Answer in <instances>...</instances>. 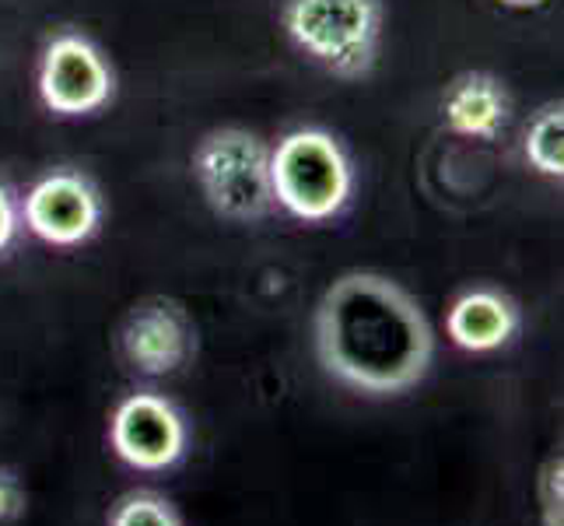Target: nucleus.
Masks as SVG:
<instances>
[{
    "mask_svg": "<svg viewBox=\"0 0 564 526\" xmlns=\"http://www.w3.org/2000/svg\"><path fill=\"white\" fill-rule=\"evenodd\" d=\"M313 347L323 373L361 397H403L435 362V330L400 281L347 270L313 313Z\"/></svg>",
    "mask_w": 564,
    "mask_h": 526,
    "instance_id": "nucleus-1",
    "label": "nucleus"
},
{
    "mask_svg": "<svg viewBox=\"0 0 564 526\" xmlns=\"http://www.w3.org/2000/svg\"><path fill=\"white\" fill-rule=\"evenodd\" d=\"M274 204L295 222L323 225L351 207L358 172L351 151L323 127H299L270 148Z\"/></svg>",
    "mask_w": 564,
    "mask_h": 526,
    "instance_id": "nucleus-2",
    "label": "nucleus"
},
{
    "mask_svg": "<svg viewBox=\"0 0 564 526\" xmlns=\"http://www.w3.org/2000/svg\"><path fill=\"white\" fill-rule=\"evenodd\" d=\"M281 25L305 61L344 82L376 71L386 32L382 0H284Z\"/></svg>",
    "mask_w": 564,
    "mask_h": 526,
    "instance_id": "nucleus-3",
    "label": "nucleus"
},
{
    "mask_svg": "<svg viewBox=\"0 0 564 526\" xmlns=\"http://www.w3.org/2000/svg\"><path fill=\"white\" fill-rule=\"evenodd\" d=\"M193 180L207 207L225 222L252 225L274 211L270 148L246 127H218L193 151Z\"/></svg>",
    "mask_w": 564,
    "mask_h": 526,
    "instance_id": "nucleus-4",
    "label": "nucleus"
},
{
    "mask_svg": "<svg viewBox=\"0 0 564 526\" xmlns=\"http://www.w3.org/2000/svg\"><path fill=\"white\" fill-rule=\"evenodd\" d=\"M35 88L53 116L74 120V116H91L112 103L116 74L95 39L77 29H64L43 46Z\"/></svg>",
    "mask_w": 564,
    "mask_h": 526,
    "instance_id": "nucleus-5",
    "label": "nucleus"
},
{
    "mask_svg": "<svg viewBox=\"0 0 564 526\" xmlns=\"http://www.w3.org/2000/svg\"><path fill=\"white\" fill-rule=\"evenodd\" d=\"M109 446L133 471L159 474L186 457L189 421L180 411V404L159 389H133L112 407Z\"/></svg>",
    "mask_w": 564,
    "mask_h": 526,
    "instance_id": "nucleus-6",
    "label": "nucleus"
},
{
    "mask_svg": "<svg viewBox=\"0 0 564 526\" xmlns=\"http://www.w3.org/2000/svg\"><path fill=\"white\" fill-rule=\"evenodd\" d=\"M106 218L102 190L77 169H53L39 175L22 201V222L35 239L50 246H85L99 236Z\"/></svg>",
    "mask_w": 564,
    "mask_h": 526,
    "instance_id": "nucleus-7",
    "label": "nucleus"
},
{
    "mask_svg": "<svg viewBox=\"0 0 564 526\" xmlns=\"http://www.w3.org/2000/svg\"><path fill=\"white\" fill-rule=\"evenodd\" d=\"M116 347L130 373L148 379L172 376L197 351V326L176 299H144L123 316Z\"/></svg>",
    "mask_w": 564,
    "mask_h": 526,
    "instance_id": "nucleus-8",
    "label": "nucleus"
},
{
    "mask_svg": "<svg viewBox=\"0 0 564 526\" xmlns=\"http://www.w3.org/2000/svg\"><path fill=\"white\" fill-rule=\"evenodd\" d=\"M522 330L519 302L495 285H474L459 291L445 313V334L470 355H491L512 344Z\"/></svg>",
    "mask_w": 564,
    "mask_h": 526,
    "instance_id": "nucleus-9",
    "label": "nucleus"
},
{
    "mask_svg": "<svg viewBox=\"0 0 564 526\" xmlns=\"http://www.w3.org/2000/svg\"><path fill=\"white\" fill-rule=\"evenodd\" d=\"M442 127L456 138L495 141L512 120V95L491 71H466L442 92Z\"/></svg>",
    "mask_w": 564,
    "mask_h": 526,
    "instance_id": "nucleus-10",
    "label": "nucleus"
},
{
    "mask_svg": "<svg viewBox=\"0 0 564 526\" xmlns=\"http://www.w3.org/2000/svg\"><path fill=\"white\" fill-rule=\"evenodd\" d=\"M522 154H527V162L540 175H547V180H561L564 175V109H561V103H547L530 120L527 133H522Z\"/></svg>",
    "mask_w": 564,
    "mask_h": 526,
    "instance_id": "nucleus-11",
    "label": "nucleus"
},
{
    "mask_svg": "<svg viewBox=\"0 0 564 526\" xmlns=\"http://www.w3.org/2000/svg\"><path fill=\"white\" fill-rule=\"evenodd\" d=\"M106 526H186V523L172 498L151 489H138L112 502Z\"/></svg>",
    "mask_w": 564,
    "mask_h": 526,
    "instance_id": "nucleus-12",
    "label": "nucleus"
},
{
    "mask_svg": "<svg viewBox=\"0 0 564 526\" xmlns=\"http://www.w3.org/2000/svg\"><path fill=\"white\" fill-rule=\"evenodd\" d=\"M536 505L540 526H564V460L551 457L536 477Z\"/></svg>",
    "mask_w": 564,
    "mask_h": 526,
    "instance_id": "nucleus-13",
    "label": "nucleus"
},
{
    "mask_svg": "<svg viewBox=\"0 0 564 526\" xmlns=\"http://www.w3.org/2000/svg\"><path fill=\"white\" fill-rule=\"evenodd\" d=\"M29 509V492L22 484V474L14 466L0 463V526L18 523Z\"/></svg>",
    "mask_w": 564,
    "mask_h": 526,
    "instance_id": "nucleus-14",
    "label": "nucleus"
},
{
    "mask_svg": "<svg viewBox=\"0 0 564 526\" xmlns=\"http://www.w3.org/2000/svg\"><path fill=\"white\" fill-rule=\"evenodd\" d=\"M18 228H22V207H18L14 193L0 183V257L14 246Z\"/></svg>",
    "mask_w": 564,
    "mask_h": 526,
    "instance_id": "nucleus-15",
    "label": "nucleus"
},
{
    "mask_svg": "<svg viewBox=\"0 0 564 526\" xmlns=\"http://www.w3.org/2000/svg\"><path fill=\"white\" fill-rule=\"evenodd\" d=\"M501 8H512V11H536V8H543L547 0H498Z\"/></svg>",
    "mask_w": 564,
    "mask_h": 526,
    "instance_id": "nucleus-16",
    "label": "nucleus"
}]
</instances>
